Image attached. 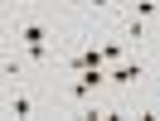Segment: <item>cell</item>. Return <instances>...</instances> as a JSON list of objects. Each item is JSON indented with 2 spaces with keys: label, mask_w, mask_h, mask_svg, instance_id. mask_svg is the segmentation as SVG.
Returning a JSON list of instances; mask_svg holds the SVG:
<instances>
[{
  "label": "cell",
  "mask_w": 160,
  "mask_h": 121,
  "mask_svg": "<svg viewBox=\"0 0 160 121\" xmlns=\"http://www.w3.org/2000/svg\"><path fill=\"white\" fill-rule=\"evenodd\" d=\"M141 78H146V63H141V58H126V63L112 68V87H117V92H131Z\"/></svg>",
  "instance_id": "obj_1"
},
{
  "label": "cell",
  "mask_w": 160,
  "mask_h": 121,
  "mask_svg": "<svg viewBox=\"0 0 160 121\" xmlns=\"http://www.w3.org/2000/svg\"><path fill=\"white\" fill-rule=\"evenodd\" d=\"M15 39H20V49H29V44H49V29H44L39 20H24L20 29H15Z\"/></svg>",
  "instance_id": "obj_2"
},
{
  "label": "cell",
  "mask_w": 160,
  "mask_h": 121,
  "mask_svg": "<svg viewBox=\"0 0 160 121\" xmlns=\"http://www.w3.org/2000/svg\"><path fill=\"white\" fill-rule=\"evenodd\" d=\"M5 111H10L15 121H20V116H34V97H29V92H15V97L5 102Z\"/></svg>",
  "instance_id": "obj_3"
},
{
  "label": "cell",
  "mask_w": 160,
  "mask_h": 121,
  "mask_svg": "<svg viewBox=\"0 0 160 121\" xmlns=\"http://www.w3.org/2000/svg\"><path fill=\"white\" fill-rule=\"evenodd\" d=\"M102 63H107V68H117V63H126V44H121V39L102 44Z\"/></svg>",
  "instance_id": "obj_4"
},
{
  "label": "cell",
  "mask_w": 160,
  "mask_h": 121,
  "mask_svg": "<svg viewBox=\"0 0 160 121\" xmlns=\"http://www.w3.org/2000/svg\"><path fill=\"white\" fill-rule=\"evenodd\" d=\"M131 15H136V20H155V15H160V0H131Z\"/></svg>",
  "instance_id": "obj_5"
},
{
  "label": "cell",
  "mask_w": 160,
  "mask_h": 121,
  "mask_svg": "<svg viewBox=\"0 0 160 121\" xmlns=\"http://www.w3.org/2000/svg\"><path fill=\"white\" fill-rule=\"evenodd\" d=\"M126 39H136V44H146V20H136V15H131V24H126Z\"/></svg>",
  "instance_id": "obj_6"
},
{
  "label": "cell",
  "mask_w": 160,
  "mask_h": 121,
  "mask_svg": "<svg viewBox=\"0 0 160 121\" xmlns=\"http://www.w3.org/2000/svg\"><path fill=\"white\" fill-rule=\"evenodd\" d=\"M49 53H53L49 44H29V49H24V58H34V63H44V58H49Z\"/></svg>",
  "instance_id": "obj_7"
},
{
  "label": "cell",
  "mask_w": 160,
  "mask_h": 121,
  "mask_svg": "<svg viewBox=\"0 0 160 121\" xmlns=\"http://www.w3.org/2000/svg\"><path fill=\"white\" fill-rule=\"evenodd\" d=\"M5 78H10V82H20V78H24V68H20L15 58H5Z\"/></svg>",
  "instance_id": "obj_8"
},
{
  "label": "cell",
  "mask_w": 160,
  "mask_h": 121,
  "mask_svg": "<svg viewBox=\"0 0 160 121\" xmlns=\"http://www.w3.org/2000/svg\"><path fill=\"white\" fill-rule=\"evenodd\" d=\"M88 10H107V5H117V0H82Z\"/></svg>",
  "instance_id": "obj_9"
},
{
  "label": "cell",
  "mask_w": 160,
  "mask_h": 121,
  "mask_svg": "<svg viewBox=\"0 0 160 121\" xmlns=\"http://www.w3.org/2000/svg\"><path fill=\"white\" fill-rule=\"evenodd\" d=\"M20 5H24V0H20Z\"/></svg>",
  "instance_id": "obj_10"
}]
</instances>
